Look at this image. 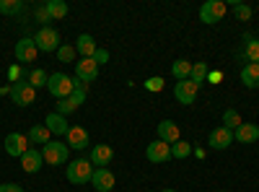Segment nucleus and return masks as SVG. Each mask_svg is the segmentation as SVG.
Segmentation results:
<instances>
[{
	"mask_svg": "<svg viewBox=\"0 0 259 192\" xmlns=\"http://www.w3.org/2000/svg\"><path fill=\"white\" fill-rule=\"evenodd\" d=\"M26 81L31 83L34 89H41V86H47V81H50V75H47L45 70H41V68H34V70L29 73V78H26Z\"/></svg>",
	"mask_w": 259,
	"mask_h": 192,
	"instance_id": "bb28decb",
	"label": "nucleus"
},
{
	"mask_svg": "<svg viewBox=\"0 0 259 192\" xmlns=\"http://www.w3.org/2000/svg\"><path fill=\"white\" fill-rule=\"evenodd\" d=\"M189 153H192V143H187V140H177L171 145V156L174 159H187Z\"/></svg>",
	"mask_w": 259,
	"mask_h": 192,
	"instance_id": "c85d7f7f",
	"label": "nucleus"
},
{
	"mask_svg": "<svg viewBox=\"0 0 259 192\" xmlns=\"http://www.w3.org/2000/svg\"><path fill=\"white\" fill-rule=\"evenodd\" d=\"M47 91H50L55 99H68V96L75 91V78L65 75V73H52L50 81H47Z\"/></svg>",
	"mask_w": 259,
	"mask_h": 192,
	"instance_id": "f257e3e1",
	"label": "nucleus"
},
{
	"mask_svg": "<svg viewBox=\"0 0 259 192\" xmlns=\"http://www.w3.org/2000/svg\"><path fill=\"white\" fill-rule=\"evenodd\" d=\"M24 11V3L21 0H0V13H6V16H16Z\"/></svg>",
	"mask_w": 259,
	"mask_h": 192,
	"instance_id": "cd10ccee",
	"label": "nucleus"
},
{
	"mask_svg": "<svg viewBox=\"0 0 259 192\" xmlns=\"http://www.w3.org/2000/svg\"><path fill=\"white\" fill-rule=\"evenodd\" d=\"M94 177V164L89 159H75L68 164V182L70 184H89Z\"/></svg>",
	"mask_w": 259,
	"mask_h": 192,
	"instance_id": "f03ea898",
	"label": "nucleus"
},
{
	"mask_svg": "<svg viewBox=\"0 0 259 192\" xmlns=\"http://www.w3.org/2000/svg\"><path fill=\"white\" fill-rule=\"evenodd\" d=\"M0 192H24V187H18V184L8 182V184H0Z\"/></svg>",
	"mask_w": 259,
	"mask_h": 192,
	"instance_id": "c9c22d12",
	"label": "nucleus"
},
{
	"mask_svg": "<svg viewBox=\"0 0 259 192\" xmlns=\"http://www.w3.org/2000/svg\"><path fill=\"white\" fill-rule=\"evenodd\" d=\"M73 57H75V47L60 45V50H57V60H60V62H73Z\"/></svg>",
	"mask_w": 259,
	"mask_h": 192,
	"instance_id": "7c9ffc66",
	"label": "nucleus"
},
{
	"mask_svg": "<svg viewBox=\"0 0 259 192\" xmlns=\"http://www.w3.org/2000/svg\"><path fill=\"white\" fill-rule=\"evenodd\" d=\"M94 62H96V65H104V62H109V52L99 47V50L94 52Z\"/></svg>",
	"mask_w": 259,
	"mask_h": 192,
	"instance_id": "f704fd0d",
	"label": "nucleus"
},
{
	"mask_svg": "<svg viewBox=\"0 0 259 192\" xmlns=\"http://www.w3.org/2000/svg\"><path fill=\"white\" fill-rule=\"evenodd\" d=\"M233 140H239V143H254V140H259V125H254V122H241V125L233 130Z\"/></svg>",
	"mask_w": 259,
	"mask_h": 192,
	"instance_id": "a211bd4d",
	"label": "nucleus"
},
{
	"mask_svg": "<svg viewBox=\"0 0 259 192\" xmlns=\"http://www.w3.org/2000/svg\"><path fill=\"white\" fill-rule=\"evenodd\" d=\"M114 174L109 172L106 166H101V169H94V177H91V184H94V189L96 192H112L114 189Z\"/></svg>",
	"mask_w": 259,
	"mask_h": 192,
	"instance_id": "f8f14e48",
	"label": "nucleus"
},
{
	"mask_svg": "<svg viewBox=\"0 0 259 192\" xmlns=\"http://www.w3.org/2000/svg\"><path fill=\"white\" fill-rule=\"evenodd\" d=\"M246 60L249 62H259V39L256 42H246Z\"/></svg>",
	"mask_w": 259,
	"mask_h": 192,
	"instance_id": "473e14b6",
	"label": "nucleus"
},
{
	"mask_svg": "<svg viewBox=\"0 0 259 192\" xmlns=\"http://www.w3.org/2000/svg\"><path fill=\"white\" fill-rule=\"evenodd\" d=\"M34 42H36V50H39V52H57V50H60V34H57V29H52V26H41V29L36 31Z\"/></svg>",
	"mask_w": 259,
	"mask_h": 192,
	"instance_id": "39448f33",
	"label": "nucleus"
},
{
	"mask_svg": "<svg viewBox=\"0 0 259 192\" xmlns=\"http://www.w3.org/2000/svg\"><path fill=\"white\" fill-rule=\"evenodd\" d=\"M207 73H210V70H207L205 62H192V75H189V78L197 83V86H202V83L207 81Z\"/></svg>",
	"mask_w": 259,
	"mask_h": 192,
	"instance_id": "a878e982",
	"label": "nucleus"
},
{
	"mask_svg": "<svg viewBox=\"0 0 259 192\" xmlns=\"http://www.w3.org/2000/svg\"><path fill=\"white\" fill-rule=\"evenodd\" d=\"M226 11H228V6L223 0H207V3L200 6V21L202 24H218L226 16Z\"/></svg>",
	"mask_w": 259,
	"mask_h": 192,
	"instance_id": "423d86ee",
	"label": "nucleus"
},
{
	"mask_svg": "<svg viewBox=\"0 0 259 192\" xmlns=\"http://www.w3.org/2000/svg\"><path fill=\"white\" fill-rule=\"evenodd\" d=\"M26 151H29V138H26V135H21V133H11V135L6 138V153H8V156L21 159Z\"/></svg>",
	"mask_w": 259,
	"mask_h": 192,
	"instance_id": "ddd939ff",
	"label": "nucleus"
},
{
	"mask_svg": "<svg viewBox=\"0 0 259 192\" xmlns=\"http://www.w3.org/2000/svg\"><path fill=\"white\" fill-rule=\"evenodd\" d=\"M207 143L210 148H215V151H226L228 145H233V130H228V127H215V130L207 135Z\"/></svg>",
	"mask_w": 259,
	"mask_h": 192,
	"instance_id": "9b49d317",
	"label": "nucleus"
},
{
	"mask_svg": "<svg viewBox=\"0 0 259 192\" xmlns=\"http://www.w3.org/2000/svg\"><path fill=\"white\" fill-rule=\"evenodd\" d=\"M85 101V91H73L68 99H57V104H55V112L57 114H62V117H68V114H73L78 106Z\"/></svg>",
	"mask_w": 259,
	"mask_h": 192,
	"instance_id": "9d476101",
	"label": "nucleus"
},
{
	"mask_svg": "<svg viewBox=\"0 0 259 192\" xmlns=\"http://www.w3.org/2000/svg\"><path fill=\"white\" fill-rule=\"evenodd\" d=\"M96 75H99V65L94 62V57H83L80 62H75V81L89 86V83L96 81Z\"/></svg>",
	"mask_w": 259,
	"mask_h": 192,
	"instance_id": "0eeeda50",
	"label": "nucleus"
},
{
	"mask_svg": "<svg viewBox=\"0 0 259 192\" xmlns=\"http://www.w3.org/2000/svg\"><path fill=\"white\" fill-rule=\"evenodd\" d=\"M161 192H177V189H171V187H166V189H161Z\"/></svg>",
	"mask_w": 259,
	"mask_h": 192,
	"instance_id": "4c0bfd02",
	"label": "nucleus"
},
{
	"mask_svg": "<svg viewBox=\"0 0 259 192\" xmlns=\"http://www.w3.org/2000/svg\"><path fill=\"white\" fill-rule=\"evenodd\" d=\"M68 148H73V151H83V148H89V130L80 125H73L68 130Z\"/></svg>",
	"mask_w": 259,
	"mask_h": 192,
	"instance_id": "f3484780",
	"label": "nucleus"
},
{
	"mask_svg": "<svg viewBox=\"0 0 259 192\" xmlns=\"http://www.w3.org/2000/svg\"><path fill=\"white\" fill-rule=\"evenodd\" d=\"M96 50H99V47H96V39H94L91 34H80V36H78V42H75V52H80L83 57H94Z\"/></svg>",
	"mask_w": 259,
	"mask_h": 192,
	"instance_id": "4be33fe9",
	"label": "nucleus"
},
{
	"mask_svg": "<svg viewBox=\"0 0 259 192\" xmlns=\"http://www.w3.org/2000/svg\"><path fill=\"white\" fill-rule=\"evenodd\" d=\"M241 83L246 89H259V62H246L241 68Z\"/></svg>",
	"mask_w": 259,
	"mask_h": 192,
	"instance_id": "412c9836",
	"label": "nucleus"
},
{
	"mask_svg": "<svg viewBox=\"0 0 259 192\" xmlns=\"http://www.w3.org/2000/svg\"><path fill=\"white\" fill-rule=\"evenodd\" d=\"M171 73H174L177 81H187L192 75V62L189 60H177L174 65H171Z\"/></svg>",
	"mask_w": 259,
	"mask_h": 192,
	"instance_id": "393cba45",
	"label": "nucleus"
},
{
	"mask_svg": "<svg viewBox=\"0 0 259 192\" xmlns=\"http://www.w3.org/2000/svg\"><path fill=\"white\" fill-rule=\"evenodd\" d=\"M29 143H36V145H47L50 140H52V133L47 130V127L45 125H34L31 127V130H29Z\"/></svg>",
	"mask_w": 259,
	"mask_h": 192,
	"instance_id": "b1692460",
	"label": "nucleus"
},
{
	"mask_svg": "<svg viewBox=\"0 0 259 192\" xmlns=\"http://www.w3.org/2000/svg\"><path fill=\"white\" fill-rule=\"evenodd\" d=\"M68 143H60V140H50L47 145H41V159L52 166H62L68 164Z\"/></svg>",
	"mask_w": 259,
	"mask_h": 192,
	"instance_id": "7ed1b4c3",
	"label": "nucleus"
},
{
	"mask_svg": "<svg viewBox=\"0 0 259 192\" xmlns=\"http://www.w3.org/2000/svg\"><path fill=\"white\" fill-rule=\"evenodd\" d=\"M197 91H200V86L194 83L192 78H187V81H179L177 86H174V96L179 99V104H194V99H197Z\"/></svg>",
	"mask_w": 259,
	"mask_h": 192,
	"instance_id": "1a4fd4ad",
	"label": "nucleus"
},
{
	"mask_svg": "<svg viewBox=\"0 0 259 192\" xmlns=\"http://www.w3.org/2000/svg\"><path fill=\"white\" fill-rule=\"evenodd\" d=\"M233 13H236V18H239V21H249L251 18V8L244 6V3H233Z\"/></svg>",
	"mask_w": 259,
	"mask_h": 192,
	"instance_id": "2f4dec72",
	"label": "nucleus"
},
{
	"mask_svg": "<svg viewBox=\"0 0 259 192\" xmlns=\"http://www.w3.org/2000/svg\"><path fill=\"white\" fill-rule=\"evenodd\" d=\"M145 159L153 161V164H163L171 159V145L163 143V140H153L148 148H145Z\"/></svg>",
	"mask_w": 259,
	"mask_h": 192,
	"instance_id": "4468645a",
	"label": "nucleus"
},
{
	"mask_svg": "<svg viewBox=\"0 0 259 192\" xmlns=\"http://www.w3.org/2000/svg\"><path fill=\"white\" fill-rule=\"evenodd\" d=\"M158 140L168 143V145H174L177 140H182V130H179V125L174 120H163L158 122Z\"/></svg>",
	"mask_w": 259,
	"mask_h": 192,
	"instance_id": "dca6fc26",
	"label": "nucleus"
},
{
	"mask_svg": "<svg viewBox=\"0 0 259 192\" xmlns=\"http://www.w3.org/2000/svg\"><path fill=\"white\" fill-rule=\"evenodd\" d=\"M8 94H11V99H13L16 106H29L36 99V89L31 86L29 81H16L13 86L8 89Z\"/></svg>",
	"mask_w": 259,
	"mask_h": 192,
	"instance_id": "20e7f679",
	"label": "nucleus"
},
{
	"mask_svg": "<svg viewBox=\"0 0 259 192\" xmlns=\"http://www.w3.org/2000/svg\"><path fill=\"white\" fill-rule=\"evenodd\" d=\"M241 125V114L236 109H226L223 112V127H228V130H236V127Z\"/></svg>",
	"mask_w": 259,
	"mask_h": 192,
	"instance_id": "c756f323",
	"label": "nucleus"
},
{
	"mask_svg": "<svg viewBox=\"0 0 259 192\" xmlns=\"http://www.w3.org/2000/svg\"><path fill=\"white\" fill-rule=\"evenodd\" d=\"M112 159H114V148H112V145H106V143L94 145V148H91V153H89V161H91L96 169L109 166V161H112Z\"/></svg>",
	"mask_w": 259,
	"mask_h": 192,
	"instance_id": "2eb2a0df",
	"label": "nucleus"
},
{
	"mask_svg": "<svg viewBox=\"0 0 259 192\" xmlns=\"http://www.w3.org/2000/svg\"><path fill=\"white\" fill-rule=\"evenodd\" d=\"M145 89L148 91H161L163 89V78H148L145 81Z\"/></svg>",
	"mask_w": 259,
	"mask_h": 192,
	"instance_id": "72a5a7b5",
	"label": "nucleus"
},
{
	"mask_svg": "<svg viewBox=\"0 0 259 192\" xmlns=\"http://www.w3.org/2000/svg\"><path fill=\"white\" fill-rule=\"evenodd\" d=\"M207 81H221V73H207Z\"/></svg>",
	"mask_w": 259,
	"mask_h": 192,
	"instance_id": "e433bc0d",
	"label": "nucleus"
},
{
	"mask_svg": "<svg viewBox=\"0 0 259 192\" xmlns=\"http://www.w3.org/2000/svg\"><path fill=\"white\" fill-rule=\"evenodd\" d=\"M45 11H47L50 21H60V18L68 16V3H65V0H47Z\"/></svg>",
	"mask_w": 259,
	"mask_h": 192,
	"instance_id": "5701e85b",
	"label": "nucleus"
},
{
	"mask_svg": "<svg viewBox=\"0 0 259 192\" xmlns=\"http://www.w3.org/2000/svg\"><path fill=\"white\" fill-rule=\"evenodd\" d=\"M45 127L52 133V135H68V117H62V114H57V112H52V114H47V120H45Z\"/></svg>",
	"mask_w": 259,
	"mask_h": 192,
	"instance_id": "aec40b11",
	"label": "nucleus"
},
{
	"mask_svg": "<svg viewBox=\"0 0 259 192\" xmlns=\"http://www.w3.org/2000/svg\"><path fill=\"white\" fill-rule=\"evenodd\" d=\"M13 52H16V60H18V62H34V60H36V55H39L34 36H24V39H18Z\"/></svg>",
	"mask_w": 259,
	"mask_h": 192,
	"instance_id": "6e6552de",
	"label": "nucleus"
},
{
	"mask_svg": "<svg viewBox=\"0 0 259 192\" xmlns=\"http://www.w3.org/2000/svg\"><path fill=\"white\" fill-rule=\"evenodd\" d=\"M41 164H45V159H41V151H34V148H29V151L21 156V169H24L26 174H36Z\"/></svg>",
	"mask_w": 259,
	"mask_h": 192,
	"instance_id": "6ab92c4d",
	"label": "nucleus"
}]
</instances>
